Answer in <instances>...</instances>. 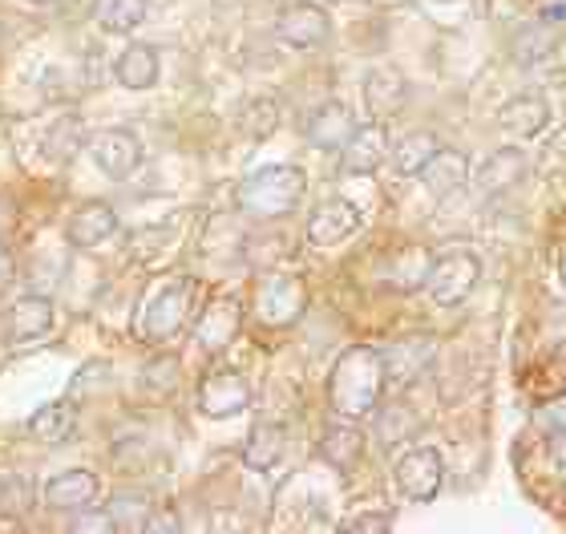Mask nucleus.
<instances>
[{"instance_id": "obj_1", "label": "nucleus", "mask_w": 566, "mask_h": 534, "mask_svg": "<svg viewBox=\"0 0 566 534\" xmlns=\"http://www.w3.org/2000/svg\"><path fill=\"white\" fill-rule=\"evenodd\" d=\"M385 389H389V380H385L380 348L353 345L336 356L332 377H328V405L336 417H344V421L373 417L380 409Z\"/></svg>"}, {"instance_id": "obj_2", "label": "nucleus", "mask_w": 566, "mask_h": 534, "mask_svg": "<svg viewBox=\"0 0 566 534\" xmlns=\"http://www.w3.org/2000/svg\"><path fill=\"white\" fill-rule=\"evenodd\" d=\"M307 195V178L300 167H260L239 182V211L251 219H283Z\"/></svg>"}, {"instance_id": "obj_3", "label": "nucleus", "mask_w": 566, "mask_h": 534, "mask_svg": "<svg viewBox=\"0 0 566 534\" xmlns=\"http://www.w3.org/2000/svg\"><path fill=\"white\" fill-rule=\"evenodd\" d=\"M195 280L190 275H175L170 284H163L146 300V312H142V336L150 345H166L175 341L190 321V308H195Z\"/></svg>"}, {"instance_id": "obj_4", "label": "nucleus", "mask_w": 566, "mask_h": 534, "mask_svg": "<svg viewBox=\"0 0 566 534\" xmlns=\"http://www.w3.org/2000/svg\"><path fill=\"white\" fill-rule=\"evenodd\" d=\"M478 280H482V260L465 248H449L441 255H433L429 272H424V287H429L433 304H441V308H461L473 296Z\"/></svg>"}, {"instance_id": "obj_5", "label": "nucleus", "mask_w": 566, "mask_h": 534, "mask_svg": "<svg viewBox=\"0 0 566 534\" xmlns=\"http://www.w3.org/2000/svg\"><path fill=\"white\" fill-rule=\"evenodd\" d=\"M307 312V284L300 275H268L255 292V321L263 328H292Z\"/></svg>"}, {"instance_id": "obj_6", "label": "nucleus", "mask_w": 566, "mask_h": 534, "mask_svg": "<svg viewBox=\"0 0 566 534\" xmlns=\"http://www.w3.org/2000/svg\"><path fill=\"white\" fill-rule=\"evenodd\" d=\"M563 29H566V4L558 0V4H546L531 24H522L518 33H514V41H510V53H514L518 65H543L558 49Z\"/></svg>"}, {"instance_id": "obj_7", "label": "nucleus", "mask_w": 566, "mask_h": 534, "mask_svg": "<svg viewBox=\"0 0 566 534\" xmlns=\"http://www.w3.org/2000/svg\"><path fill=\"white\" fill-rule=\"evenodd\" d=\"M392 482L409 502H433L441 494V482H446V462L441 453L429 450V446H417L397 462L392 470Z\"/></svg>"}, {"instance_id": "obj_8", "label": "nucleus", "mask_w": 566, "mask_h": 534, "mask_svg": "<svg viewBox=\"0 0 566 534\" xmlns=\"http://www.w3.org/2000/svg\"><path fill=\"white\" fill-rule=\"evenodd\" d=\"M433 356H437V341L429 333L401 336V341L380 348L385 380H389L392 389H409V385H417V377H424V368L433 365Z\"/></svg>"}, {"instance_id": "obj_9", "label": "nucleus", "mask_w": 566, "mask_h": 534, "mask_svg": "<svg viewBox=\"0 0 566 534\" xmlns=\"http://www.w3.org/2000/svg\"><path fill=\"white\" fill-rule=\"evenodd\" d=\"M248 405H251V385L239 368L219 365L199 380V409L207 417H239L248 413Z\"/></svg>"}, {"instance_id": "obj_10", "label": "nucleus", "mask_w": 566, "mask_h": 534, "mask_svg": "<svg viewBox=\"0 0 566 534\" xmlns=\"http://www.w3.org/2000/svg\"><path fill=\"white\" fill-rule=\"evenodd\" d=\"M85 150L94 158V167L109 178H130L142 167L138 134L122 130V126H109V130H97L94 138H85Z\"/></svg>"}, {"instance_id": "obj_11", "label": "nucleus", "mask_w": 566, "mask_h": 534, "mask_svg": "<svg viewBox=\"0 0 566 534\" xmlns=\"http://www.w3.org/2000/svg\"><path fill=\"white\" fill-rule=\"evenodd\" d=\"M41 494H45V506L57 514H77L85 511V506H94L97 494H102V478L94 474V470H61V474H53L41 486Z\"/></svg>"}, {"instance_id": "obj_12", "label": "nucleus", "mask_w": 566, "mask_h": 534, "mask_svg": "<svg viewBox=\"0 0 566 534\" xmlns=\"http://www.w3.org/2000/svg\"><path fill=\"white\" fill-rule=\"evenodd\" d=\"M365 223V214L356 211L348 199H328L319 202L312 219H307V243L312 248H340L344 239H353Z\"/></svg>"}, {"instance_id": "obj_13", "label": "nucleus", "mask_w": 566, "mask_h": 534, "mask_svg": "<svg viewBox=\"0 0 566 534\" xmlns=\"http://www.w3.org/2000/svg\"><path fill=\"white\" fill-rule=\"evenodd\" d=\"M239 328H243V304H239L235 296H219L199 312L195 341H199L207 353H223V348L235 345Z\"/></svg>"}, {"instance_id": "obj_14", "label": "nucleus", "mask_w": 566, "mask_h": 534, "mask_svg": "<svg viewBox=\"0 0 566 534\" xmlns=\"http://www.w3.org/2000/svg\"><path fill=\"white\" fill-rule=\"evenodd\" d=\"M385 158H389V126L385 122L353 126V134L340 146V167L348 175H373Z\"/></svg>"}, {"instance_id": "obj_15", "label": "nucleus", "mask_w": 566, "mask_h": 534, "mask_svg": "<svg viewBox=\"0 0 566 534\" xmlns=\"http://www.w3.org/2000/svg\"><path fill=\"white\" fill-rule=\"evenodd\" d=\"M275 33H280L283 45L316 49V45H324V41H328L332 21H328V12L319 9V4H307V0H300V4H287V9L280 12Z\"/></svg>"}, {"instance_id": "obj_16", "label": "nucleus", "mask_w": 566, "mask_h": 534, "mask_svg": "<svg viewBox=\"0 0 566 534\" xmlns=\"http://www.w3.org/2000/svg\"><path fill=\"white\" fill-rule=\"evenodd\" d=\"M497 126L514 143H531V138H538L551 126V102L538 94L514 97V102H506V106L497 109Z\"/></svg>"}, {"instance_id": "obj_17", "label": "nucleus", "mask_w": 566, "mask_h": 534, "mask_svg": "<svg viewBox=\"0 0 566 534\" xmlns=\"http://www.w3.org/2000/svg\"><path fill=\"white\" fill-rule=\"evenodd\" d=\"M118 231V211L109 207V202L94 199V202H82L77 211L70 214V227H65V239H70L73 248H102L109 235Z\"/></svg>"}, {"instance_id": "obj_18", "label": "nucleus", "mask_w": 566, "mask_h": 534, "mask_svg": "<svg viewBox=\"0 0 566 534\" xmlns=\"http://www.w3.org/2000/svg\"><path fill=\"white\" fill-rule=\"evenodd\" d=\"M526 175V155L522 150H494V155L485 158L478 175H473V190L482 195V199H497V195H506L514 190Z\"/></svg>"}, {"instance_id": "obj_19", "label": "nucleus", "mask_w": 566, "mask_h": 534, "mask_svg": "<svg viewBox=\"0 0 566 534\" xmlns=\"http://www.w3.org/2000/svg\"><path fill=\"white\" fill-rule=\"evenodd\" d=\"M319 458L332 465V470H340V474H348V470H356L360 465V458H365V433L353 426V421H336V426H328L324 433H319Z\"/></svg>"}, {"instance_id": "obj_20", "label": "nucleus", "mask_w": 566, "mask_h": 534, "mask_svg": "<svg viewBox=\"0 0 566 534\" xmlns=\"http://www.w3.org/2000/svg\"><path fill=\"white\" fill-rule=\"evenodd\" d=\"M158 49L154 45H142V41H130V45L122 49L118 57H114V77H118L122 90H150L158 82Z\"/></svg>"}, {"instance_id": "obj_21", "label": "nucleus", "mask_w": 566, "mask_h": 534, "mask_svg": "<svg viewBox=\"0 0 566 534\" xmlns=\"http://www.w3.org/2000/svg\"><path fill=\"white\" fill-rule=\"evenodd\" d=\"M405 97H409V85L397 70H373L365 77V106L377 122H389L405 106Z\"/></svg>"}, {"instance_id": "obj_22", "label": "nucleus", "mask_w": 566, "mask_h": 534, "mask_svg": "<svg viewBox=\"0 0 566 534\" xmlns=\"http://www.w3.org/2000/svg\"><path fill=\"white\" fill-rule=\"evenodd\" d=\"M424 187H429V195H437V199H449V195H458L465 182H470V163H465V155H458V150H437L429 163H424L421 170Z\"/></svg>"}, {"instance_id": "obj_23", "label": "nucleus", "mask_w": 566, "mask_h": 534, "mask_svg": "<svg viewBox=\"0 0 566 534\" xmlns=\"http://www.w3.org/2000/svg\"><path fill=\"white\" fill-rule=\"evenodd\" d=\"M53 300L49 296H21L9 312V341L24 345V341H36L53 328Z\"/></svg>"}, {"instance_id": "obj_24", "label": "nucleus", "mask_w": 566, "mask_h": 534, "mask_svg": "<svg viewBox=\"0 0 566 534\" xmlns=\"http://www.w3.org/2000/svg\"><path fill=\"white\" fill-rule=\"evenodd\" d=\"M348 134H353V114H348L344 102H324V106L312 109V118H307L312 146H319V150H340Z\"/></svg>"}, {"instance_id": "obj_25", "label": "nucleus", "mask_w": 566, "mask_h": 534, "mask_svg": "<svg viewBox=\"0 0 566 534\" xmlns=\"http://www.w3.org/2000/svg\"><path fill=\"white\" fill-rule=\"evenodd\" d=\"M283 450H287V429L275 426V421H263V426L251 429L248 446H243V462H248L255 474H268V470L280 465Z\"/></svg>"}, {"instance_id": "obj_26", "label": "nucleus", "mask_w": 566, "mask_h": 534, "mask_svg": "<svg viewBox=\"0 0 566 534\" xmlns=\"http://www.w3.org/2000/svg\"><path fill=\"white\" fill-rule=\"evenodd\" d=\"M146 9L150 0H94V21L102 33L126 36L146 21Z\"/></svg>"}, {"instance_id": "obj_27", "label": "nucleus", "mask_w": 566, "mask_h": 534, "mask_svg": "<svg viewBox=\"0 0 566 534\" xmlns=\"http://www.w3.org/2000/svg\"><path fill=\"white\" fill-rule=\"evenodd\" d=\"M73 426H77V409L70 401H53V405H41L33 417H29V433L36 441H45V446H61V441H70Z\"/></svg>"}, {"instance_id": "obj_28", "label": "nucleus", "mask_w": 566, "mask_h": 534, "mask_svg": "<svg viewBox=\"0 0 566 534\" xmlns=\"http://www.w3.org/2000/svg\"><path fill=\"white\" fill-rule=\"evenodd\" d=\"M45 150L53 163H70L77 150H85V122L82 114H61L53 118V126L45 130Z\"/></svg>"}, {"instance_id": "obj_29", "label": "nucleus", "mask_w": 566, "mask_h": 534, "mask_svg": "<svg viewBox=\"0 0 566 534\" xmlns=\"http://www.w3.org/2000/svg\"><path fill=\"white\" fill-rule=\"evenodd\" d=\"M441 150V138L429 130H413V134H405L401 143L389 146V155H392V167L401 170V175H421L424 163Z\"/></svg>"}, {"instance_id": "obj_30", "label": "nucleus", "mask_w": 566, "mask_h": 534, "mask_svg": "<svg viewBox=\"0 0 566 534\" xmlns=\"http://www.w3.org/2000/svg\"><path fill=\"white\" fill-rule=\"evenodd\" d=\"M178 377H182V360L170 353H158L142 365V389L150 397H170L178 389Z\"/></svg>"}, {"instance_id": "obj_31", "label": "nucleus", "mask_w": 566, "mask_h": 534, "mask_svg": "<svg viewBox=\"0 0 566 534\" xmlns=\"http://www.w3.org/2000/svg\"><path fill=\"white\" fill-rule=\"evenodd\" d=\"M109 519H114V526L118 531H142L146 526V519H150V499L142 494V490H118L114 499H109Z\"/></svg>"}, {"instance_id": "obj_32", "label": "nucleus", "mask_w": 566, "mask_h": 534, "mask_svg": "<svg viewBox=\"0 0 566 534\" xmlns=\"http://www.w3.org/2000/svg\"><path fill=\"white\" fill-rule=\"evenodd\" d=\"M421 429V421H417L413 413H409V405L392 401L385 405V413L377 417V438L385 450H392V446H401V441H409Z\"/></svg>"}, {"instance_id": "obj_33", "label": "nucleus", "mask_w": 566, "mask_h": 534, "mask_svg": "<svg viewBox=\"0 0 566 534\" xmlns=\"http://www.w3.org/2000/svg\"><path fill=\"white\" fill-rule=\"evenodd\" d=\"M239 126H243V134H248V138L263 143V138H268V134H275V126H280V102H275V97H255V102H248V106H243V118H239Z\"/></svg>"}, {"instance_id": "obj_34", "label": "nucleus", "mask_w": 566, "mask_h": 534, "mask_svg": "<svg viewBox=\"0 0 566 534\" xmlns=\"http://www.w3.org/2000/svg\"><path fill=\"white\" fill-rule=\"evenodd\" d=\"M429 263L433 255L421 248H405L397 260H392V287H421L424 284V272H429Z\"/></svg>"}, {"instance_id": "obj_35", "label": "nucleus", "mask_w": 566, "mask_h": 534, "mask_svg": "<svg viewBox=\"0 0 566 534\" xmlns=\"http://www.w3.org/2000/svg\"><path fill=\"white\" fill-rule=\"evenodd\" d=\"M534 429L546 438H563L566 433V397H551L534 409Z\"/></svg>"}, {"instance_id": "obj_36", "label": "nucleus", "mask_w": 566, "mask_h": 534, "mask_svg": "<svg viewBox=\"0 0 566 534\" xmlns=\"http://www.w3.org/2000/svg\"><path fill=\"white\" fill-rule=\"evenodd\" d=\"M29 502H33V486H29L24 478H4V482H0V511L21 514V511H29Z\"/></svg>"}, {"instance_id": "obj_37", "label": "nucleus", "mask_w": 566, "mask_h": 534, "mask_svg": "<svg viewBox=\"0 0 566 534\" xmlns=\"http://www.w3.org/2000/svg\"><path fill=\"white\" fill-rule=\"evenodd\" d=\"M340 531L348 534H385L392 531V514L389 511H365V514H353V519H344Z\"/></svg>"}, {"instance_id": "obj_38", "label": "nucleus", "mask_w": 566, "mask_h": 534, "mask_svg": "<svg viewBox=\"0 0 566 534\" xmlns=\"http://www.w3.org/2000/svg\"><path fill=\"white\" fill-rule=\"evenodd\" d=\"M73 531L77 534H118V526H114L109 511H94V506H85V511H77V519H73Z\"/></svg>"}, {"instance_id": "obj_39", "label": "nucleus", "mask_w": 566, "mask_h": 534, "mask_svg": "<svg viewBox=\"0 0 566 534\" xmlns=\"http://www.w3.org/2000/svg\"><path fill=\"white\" fill-rule=\"evenodd\" d=\"M178 526H182V523H178L175 514H166V511H158V514H154V511H150V519H146V526H142V531L158 534V531H178Z\"/></svg>"}, {"instance_id": "obj_40", "label": "nucleus", "mask_w": 566, "mask_h": 534, "mask_svg": "<svg viewBox=\"0 0 566 534\" xmlns=\"http://www.w3.org/2000/svg\"><path fill=\"white\" fill-rule=\"evenodd\" d=\"M12 280H17V263H12V255L4 248H0V296L12 287Z\"/></svg>"}, {"instance_id": "obj_41", "label": "nucleus", "mask_w": 566, "mask_h": 534, "mask_svg": "<svg viewBox=\"0 0 566 534\" xmlns=\"http://www.w3.org/2000/svg\"><path fill=\"white\" fill-rule=\"evenodd\" d=\"M558 280H563V287H566V251H563V260H558Z\"/></svg>"}, {"instance_id": "obj_42", "label": "nucleus", "mask_w": 566, "mask_h": 534, "mask_svg": "<svg viewBox=\"0 0 566 534\" xmlns=\"http://www.w3.org/2000/svg\"><path fill=\"white\" fill-rule=\"evenodd\" d=\"M33 4H53V0H33Z\"/></svg>"}, {"instance_id": "obj_43", "label": "nucleus", "mask_w": 566, "mask_h": 534, "mask_svg": "<svg viewBox=\"0 0 566 534\" xmlns=\"http://www.w3.org/2000/svg\"><path fill=\"white\" fill-rule=\"evenodd\" d=\"M437 4H453V0H437Z\"/></svg>"}]
</instances>
